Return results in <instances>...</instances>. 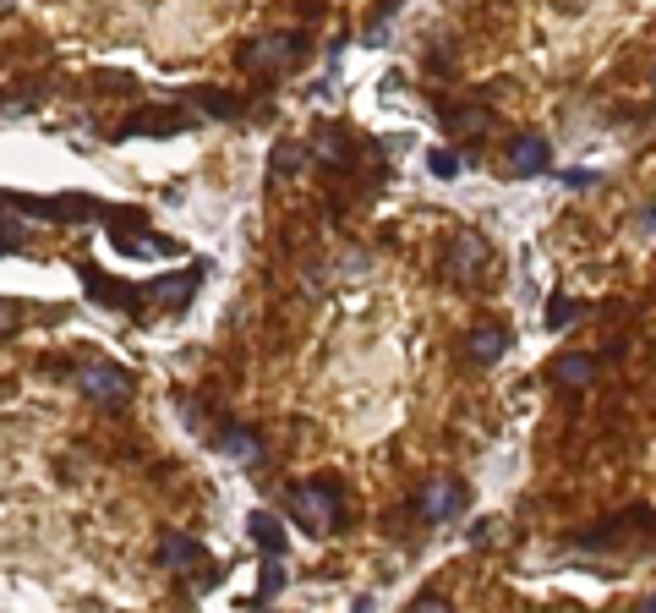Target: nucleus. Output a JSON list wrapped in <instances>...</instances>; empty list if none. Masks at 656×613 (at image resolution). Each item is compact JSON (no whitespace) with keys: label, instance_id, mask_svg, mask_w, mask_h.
Listing matches in <instances>:
<instances>
[{"label":"nucleus","instance_id":"4be33fe9","mask_svg":"<svg viewBox=\"0 0 656 613\" xmlns=\"http://www.w3.org/2000/svg\"><path fill=\"white\" fill-rule=\"evenodd\" d=\"M427 170L449 181V176H460V170H465V159H460V154H449V148H432V154H427Z\"/></svg>","mask_w":656,"mask_h":613},{"label":"nucleus","instance_id":"5701e85b","mask_svg":"<svg viewBox=\"0 0 656 613\" xmlns=\"http://www.w3.org/2000/svg\"><path fill=\"white\" fill-rule=\"evenodd\" d=\"M596 181H602L596 170H564V187H569V192H591Z\"/></svg>","mask_w":656,"mask_h":613},{"label":"nucleus","instance_id":"412c9836","mask_svg":"<svg viewBox=\"0 0 656 613\" xmlns=\"http://www.w3.org/2000/svg\"><path fill=\"white\" fill-rule=\"evenodd\" d=\"M318 159H328V165H350V143H345V132H323Z\"/></svg>","mask_w":656,"mask_h":613},{"label":"nucleus","instance_id":"f257e3e1","mask_svg":"<svg viewBox=\"0 0 656 613\" xmlns=\"http://www.w3.org/2000/svg\"><path fill=\"white\" fill-rule=\"evenodd\" d=\"M290 520L307 537H328L345 520V493L334 482H301V488H290Z\"/></svg>","mask_w":656,"mask_h":613},{"label":"nucleus","instance_id":"ddd939ff","mask_svg":"<svg viewBox=\"0 0 656 613\" xmlns=\"http://www.w3.org/2000/svg\"><path fill=\"white\" fill-rule=\"evenodd\" d=\"M219 449H225L230 460H241V466H263V444H257L252 427H219Z\"/></svg>","mask_w":656,"mask_h":613},{"label":"nucleus","instance_id":"f03ea898","mask_svg":"<svg viewBox=\"0 0 656 613\" xmlns=\"http://www.w3.org/2000/svg\"><path fill=\"white\" fill-rule=\"evenodd\" d=\"M307 61V33H268V39H257V44H241L236 50V66L241 72H252V77H279V72H290V66H301Z\"/></svg>","mask_w":656,"mask_h":613},{"label":"nucleus","instance_id":"9b49d317","mask_svg":"<svg viewBox=\"0 0 656 613\" xmlns=\"http://www.w3.org/2000/svg\"><path fill=\"white\" fill-rule=\"evenodd\" d=\"M509 345H514L509 323H482V329H471V340H465V356L482 362V367H492L498 356H509Z\"/></svg>","mask_w":656,"mask_h":613},{"label":"nucleus","instance_id":"423d86ee","mask_svg":"<svg viewBox=\"0 0 656 613\" xmlns=\"http://www.w3.org/2000/svg\"><path fill=\"white\" fill-rule=\"evenodd\" d=\"M465 504H471V488H465V482H427L421 499H416V515L421 520H449V515H460Z\"/></svg>","mask_w":656,"mask_h":613},{"label":"nucleus","instance_id":"7ed1b4c3","mask_svg":"<svg viewBox=\"0 0 656 613\" xmlns=\"http://www.w3.org/2000/svg\"><path fill=\"white\" fill-rule=\"evenodd\" d=\"M197 121L192 104H143L115 126V143H132V137H181Z\"/></svg>","mask_w":656,"mask_h":613},{"label":"nucleus","instance_id":"aec40b11","mask_svg":"<svg viewBox=\"0 0 656 613\" xmlns=\"http://www.w3.org/2000/svg\"><path fill=\"white\" fill-rule=\"evenodd\" d=\"M285 586V559H263V586H257V597L252 603H268V597Z\"/></svg>","mask_w":656,"mask_h":613},{"label":"nucleus","instance_id":"dca6fc26","mask_svg":"<svg viewBox=\"0 0 656 613\" xmlns=\"http://www.w3.org/2000/svg\"><path fill=\"white\" fill-rule=\"evenodd\" d=\"M553 378H558V384H591V378H596V356H558Z\"/></svg>","mask_w":656,"mask_h":613},{"label":"nucleus","instance_id":"6e6552de","mask_svg":"<svg viewBox=\"0 0 656 613\" xmlns=\"http://www.w3.org/2000/svg\"><path fill=\"white\" fill-rule=\"evenodd\" d=\"M203 274H208V263H197V269H181V274H164V280H154L143 296H154L159 307H170V312H181L186 302L197 296V285H203Z\"/></svg>","mask_w":656,"mask_h":613},{"label":"nucleus","instance_id":"9d476101","mask_svg":"<svg viewBox=\"0 0 656 613\" xmlns=\"http://www.w3.org/2000/svg\"><path fill=\"white\" fill-rule=\"evenodd\" d=\"M82 285H88V296H93V302H104V307H121V312H137V307H143V291H137V285L104 280L99 269H88V263H82Z\"/></svg>","mask_w":656,"mask_h":613},{"label":"nucleus","instance_id":"393cba45","mask_svg":"<svg viewBox=\"0 0 656 613\" xmlns=\"http://www.w3.org/2000/svg\"><path fill=\"white\" fill-rule=\"evenodd\" d=\"M443 603H449L443 592H421V597H416V608H443Z\"/></svg>","mask_w":656,"mask_h":613},{"label":"nucleus","instance_id":"f8f14e48","mask_svg":"<svg viewBox=\"0 0 656 613\" xmlns=\"http://www.w3.org/2000/svg\"><path fill=\"white\" fill-rule=\"evenodd\" d=\"M246 531H252V542L263 548V559H285V520H279V515L252 510V515H246Z\"/></svg>","mask_w":656,"mask_h":613},{"label":"nucleus","instance_id":"20e7f679","mask_svg":"<svg viewBox=\"0 0 656 613\" xmlns=\"http://www.w3.org/2000/svg\"><path fill=\"white\" fill-rule=\"evenodd\" d=\"M72 378H77L82 395L99 400V406H126V400H132V389H137V378L126 373V367H115V362H82Z\"/></svg>","mask_w":656,"mask_h":613},{"label":"nucleus","instance_id":"a211bd4d","mask_svg":"<svg viewBox=\"0 0 656 613\" xmlns=\"http://www.w3.org/2000/svg\"><path fill=\"white\" fill-rule=\"evenodd\" d=\"M301 159H307V154H301L296 143H279V148H274V159H268V176H274V181H279V176H296Z\"/></svg>","mask_w":656,"mask_h":613},{"label":"nucleus","instance_id":"4468645a","mask_svg":"<svg viewBox=\"0 0 656 613\" xmlns=\"http://www.w3.org/2000/svg\"><path fill=\"white\" fill-rule=\"evenodd\" d=\"M110 247L126 252V258H175V252H181L170 236H154V230H148V236H110Z\"/></svg>","mask_w":656,"mask_h":613},{"label":"nucleus","instance_id":"6ab92c4d","mask_svg":"<svg viewBox=\"0 0 656 613\" xmlns=\"http://www.w3.org/2000/svg\"><path fill=\"white\" fill-rule=\"evenodd\" d=\"M580 318V302H574V296H553V302H547V329H569V323Z\"/></svg>","mask_w":656,"mask_h":613},{"label":"nucleus","instance_id":"2eb2a0df","mask_svg":"<svg viewBox=\"0 0 656 613\" xmlns=\"http://www.w3.org/2000/svg\"><path fill=\"white\" fill-rule=\"evenodd\" d=\"M186 104H192V110H208L214 121H236V115L246 110V104L230 99L225 88H192V94H186Z\"/></svg>","mask_w":656,"mask_h":613},{"label":"nucleus","instance_id":"a878e982","mask_svg":"<svg viewBox=\"0 0 656 613\" xmlns=\"http://www.w3.org/2000/svg\"><path fill=\"white\" fill-rule=\"evenodd\" d=\"M640 608H656V592H651V597H646V603H640Z\"/></svg>","mask_w":656,"mask_h":613},{"label":"nucleus","instance_id":"0eeeda50","mask_svg":"<svg viewBox=\"0 0 656 613\" xmlns=\"http://www.w3.org/2000/svg\"><path fill=\"white\" fill-rule=\"evenodd\" d=\"M154 564L159 570H197V564H208V548L197 537H186V531H164L154 548Z\"/></svg>","mask_w":656,"mask_h":613},{"label":"nucleus","instance_id":"b1692460","mask_svg":"<svg viewBox=\"0 0 656 613\" xmlns=\"http://www.w3.org/2000/svg\"><path fill=\"white\" fill-rule=\"evenodd\" d=\"M11 329H22V307L17 302H0V334H11Z\"/></svg>","mask_w":656,"mask_h":613},{"label":"nucleus","instance_id":"1a4fd4ad","mask_svg":"<svg viewBox=\"0 0 656 613\" xmlns=\"http://www.w3.org/2000/svg\"><path fill=\"white\" fill-rule=\"evenodd\" d=\"M503 159H509V170H514V176H542V170L553 165V148H547V137L520 132V137L509 143V154H503Z\"/></svg>","mask_w":656,"mask_h":613},{"label":"nucleus","instance_id":"f3484780","mask_svg":"<svg viewBox=\"0 0 656 613\" xmlns=\"http://www.w3.org/2000/svg\"><path fill=\"white\" fill-rule=\"evenodd\" d=\"M443 121H449V132H460V137L492 132V110H443Z\"/></svg>","mask_w":656,"mask_h":613},{"label":"nucleus","instance_id":"39448f33","mask_svg":"<svg viewBox=\"0 0 656 613\" xmlns=\"http://www.w3.org/2000/svg\"><path fill=\"white\" fill-rule=\"evenodd\" d=\"M487 269H492V247L476 236V230H460L454 247H449V274H454V280H465V285H476Z\"/></svg>","mask_w":656,"mask_h":613}]
</instances>
